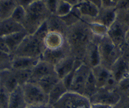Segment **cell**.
Instances as JSON below:
<instances>
[{
  "label": "cell",
  "instance_id": "obj_1",
  "mask_svg": "<svg viewBox=\"0 0 129 108\" xmlns=\"http://www.w3.org/2000/svg\"><path fill=\"white\" fill-rule=\"evenodd\" d=\"M93 39L94 35L91 32L88 24L83 20L69 27L66 35V43L71 55L83 63H85L88 47Z\"/></svg>",
  "mask_w": 129,
  "mask_h": 108
},
{
  "label": "cell",
  "instance_id": "obj_2",
  "mask_svg": "<svg viewBox=\"0 0 129 108\" xmlns=\"http://www.w3.org/2000/svg\"><path fill=\"white\" fill-rule=\"evenodd\" d=\"M25 11L26 15L22 25L28 35L34 34L51 15L43 0L33 2L25 9Z\"/></svg>",
  "mask_w": 129,
  "mask_h": 108
},
{
  "label": "cell",
  "instance_id": "obj_3",
  "mask_svg": "<svg viewBox=\"0 0 129 108\" xmlns=\"http://www.w3.org/2000/svg\"><path fill=\"white\" fill-rule=\"evenodd\" d=\"M45 50L44 39L35 34L27 35L21 44L12 55L15 57H29L41 58Z\"/></svg>",
  "mask_w": 129,
  "mask_h": 108
},
{
  "label": "cell",
  "instance_id": "obj_4",
  "mask_svg": "<svg viewBox=\"0 0 129 108\" xmlns=\"http://www.w3.org/2000/svg\"><path fill=\"white\" fill-rule=\"evenodd\" d=\"M97 40L101 58V65L110 70L113 65L121 57V51L114 44L108 36L101 38H97Z\"/></svg>",
  "mask_w": 129,
  "mask_h": 108
},
{
  "label": "cell",
  "instance_id": "obj_5",
  "mask_svg": "<svg viewBox=\"0 0 129 108\" xmlns=\"http://www.w3.org/2000/svg\"><path fill=\"white\" fill-rule=\"evenodd\" d=\"M22 88L28 106L48 104V95L36 84L28 82Z\"/></svg>",
  "mask_w": 129,
  "mask_h": 108
},
{
  "label": "cell",
  "instance_id": "obj_6",
  "mask_svg": "<svg viewBox=\"0 0 129 108\" xmlns=\"http://www.w3.org/2000/svg\"><path fill=\"white\" fill-rule=\"evenodd\" d=\"M52 108H91V101L84 95L68 92Z\"/></svg>",
  "mask_w": 129,
  "mask_h": 108
},
{
  "label": "cell",
  "instance_id": "obj_7",
  "mask_svg": "<svg viewBox=\"0 0 129 108\" xmlns=\"http://www.w3.org/2000/svg\"><path fill=\"white\" fill-rule=\"evenodd\" d=\"M91 70V68L86 64L82 63L81 65L75 73L74 78L69 92L84 95L85 84Z\"/></svg>",
  "mask_w": 129,
  "mask_h": 108
},
{
  "label": "cell",
  "instance_id": "obj_8",
  "mask_svg": "<svg viewBox=\"0 0 129 108\" xmlns=\"http://www.w3.org/2000/svg\"><path fill=\"white\" fill-rule=\"evenodd\" d=\"M128 30L129 27L127 25L118 19H116V21L108 28V37L114 43V44L121 49L125 43L126 35Z\"/></svg>",
  "mask_w": 129,
  "mask_h": 108
},
{
  "label": "cell",
  "instance_id": "obj_9",
  "mask_svg": "<svg viewBox=\"0 0 129 108\" xmlns=\"http://www.w3.org/2000/svg\"><path fill=\"white\" fill-rule=\"evenodd\" d=\"M121 96L116 90H108L105 88H99L96 93L91 97V103H102L114 106L121 100Z\"/></svg>",
  "mask_w": 129,
  "mask_h": 108
},
{
  "label": "cell",
  "instance_id": "obj_10",
  "mask_svg": "<svg viewBox=\"0 0 129 108\" xmlns=\"http://www.w3.org/2000/svg\"><path fill=\"white\" fill-rule=\"evenodd\" d=\"M70 55V50L66 43L63 47L58 49H45L41 57V60L47 61L53 66H55L62 59Z\"/></svg>",
  "mask_w": 129,
  "mask_h": 108
},
{
  "label": "cell",
  "instance_id": "obj_11",
  "mask_svg": "<svg viewBox=\"0 0 129 108\" xmlns=\"http://www.w3.org/2000/svg\"><path fill=\"white\" fill-rule=\"evenodd\" d=\"M52 74H56L55 66L47 62V61L40 60L38 62V64L32 68L31 78L28 82L34 83L36 81L44 78V77L52 75Z\"/></svg>",
  "mask_w": 129,
  "mask_h": 108
},
{
  "label": "cell",
  "instance_id": "obj_12",
  "mask_svg": "<svg viewBox=\"0 0 129 108\" xmlns=\"http://www.w3.org/2000/svg\"><path fill=\"white\" fill-rule=\"evenodd\" d=\"M85 64L89 66L91 69L101 65V58L99 50L98 40H97V38L94 36L93 41L90 43L88 47L85 59Z\"/></svg>",
  "mask_w": 129,
  "mask_h": 108
},
{
  "label": "cell",
  "instance_id": "obj_13",
  "mask_svg": "<svg viewBox=\"0 0 129 108\" xmlns=\"http://www.w3.org/2000/svg\"><path fill=\"white\" fill-rule=\"evenodd\" d=\"M75 6L78 7L80 14L82 15V20L85 22L94 21L98 16L100 10L98 6L86 1H81Z\"/></svg>",
  "mask_w": 129,
  "mask_h": 108
},
{
  "label": "cell",
  "instance_id": "obj_14",
  "mask_svg": "<svg viewBox=\"0 0 129 108\" xmlns=\"http://www.w3.org/2000/svg\"><path fill=\"white\" fill-rule=\"evenodd\" d=\"M0 84L10 94L15 89L19 87L18 77L14 69L7 70L0 73Z\"/></svg>",
  "mask_w": 129,
  "mask_h": 108
},
{
  "label": "cell",
  "instance_id": "obj_15",
  "mask_svg": "<svg viewBox=\"0 0 129 108\" xmlns=\"http://www.w3.org/2000/svg\"><path fill=\"white\" fill-rule=\"evenodd\" d=\"M22 31H25L23 25L13 20L11 17L0 20V37H6Z\"/></svg>",
  "mask_w": 129,
  "mask_h": 108
},
{
  "label": "cell",
  "instance_id": "obj_16",
  "mask_svg": "<svg viewBox=\"0 0 129 108\" xmlns=\"http://www.w3.org/2000/svg\"><path fill=\"white\" fill-rule=\"evenodd\" d=\"M77 59L72 55L62 59L59 63L55 66V73L58 78L62 80L68 74H69L75 67L77 64Z\"/></svg>",
  "mask_w": 129,
  "mask_h": 108
},
{
  "label": "cell",
  "instance_id": "obj_17",
  "mask_svg": "<svg viewBox=\"0 0 129 108\" xmlns=\"http://www.w3.org/2000/svg\"><path fill=\"white\" fill-rule=\"evenodd\" d=\"M45 49H58L66 44V36L57 32H48L44 39Z\"/></svg>",
  "mask_w": 129,
  "mask_h": 108
},
{
  "label": "cell",
  "instance_id": "obj_18",
  "mask_svg": "<svg viewBox=\"0 0 129 108\" xmlns=\"http://www.w3.org/2000/svg\"><path fill=\"white\" fill-rule=\"evenodd\" d=\"M117 17L118 10L116 9L101 8L98 16L96 17V19L94 21L105 25L107 28H109L116 21Z\"/></svg>",
  "mask_w": 129,
  "mask_h": 108
},
{
  "label": "cell",
  "instance_id": "obj_19",
  "mask_svg": "<svg viewBox=\"0 0 129 108\" xmlns=\"http://www.w3.org/2000/svg\"><path fill=\"white\" fill-rule=\"evenodd\" d=\"M110 71L117 82L129 73V63L121 56L111 68Z\"/></svg>",
  "mask_w": 129,
  "mask_h": 108
},
{
  "label": "cell",
  "instance_id": "obj_20",
  "mask_svg": "<svg viewBox=\"0 0 129 108\" xmlns=\"http://www.w3.org/2000/svg\"><path fill=\"white\" fill-rule=\"evenodd\" d=\"M41 58L13 56L12 68L17 70H32Z\"/></svg>",
  "mask_w": 129,
  "mask_h": 108
},
{
  "label": "cell",
  "instance_id": "obj_21",
  "mask_svg": "<svg viewBox=\"0 0 129 108\" xmlns=\"http://www.w3.org/2000/svg\"><path fill=\"white\" fill-rule=\"evenodd\" d=\"M27 106L22 86H19L10 93L7 108H26Z\"/></svg>",
  "mask_w": 129,
  "mask_h": 108
},
{
  "label": "cell",
  "instance_id": "obj_22",
  "mask_svg": "<svg viewBox=\"0 0 129 108\" xmlns=\"http://www.w3.org/2000/svg\"><path fill=\"white\" fill-rule=\"evenodd\" d=\"M28 35L25 31H22L20 32L14 33L10 35L3 37L4 41L7 45L8 49L9 51V53L11 55H13L15 51L17 50L19 46L21 44L24 38L26 37V35Z\"/></svg>",
  "mask_w": 129,
  "mask_h": 108
},
{
  "label": "cell",
  "instance_id": "obj_23",
  "mask_svg": "<svg viewBox=\"0 0 129 108\" xmlns=\"http://www.w3.org/2000/svg\"><path fill=\"white\" fill-rule=\"evenodd\" d=\"M69 92V90L64 84L63 81L60 80L48 93V104L51 106L55 105L64 94Z\"/></svg>",
  "mask_w": 129,
  "mask_h": 108
},
{
  "label": "cell",
  "instance_id": "obj_24",
  "mask_svg": "<svg viewBox=\"0 0 129 108\" xmlns=\"http://www.w3.org/2000/svg\"><path fill=\"white\" fill-rule=\"evenodd\" d=\"M91 71L94 77L97 87H98V88H103L111 76L110 70L104 68L100 65L92 68Z\"/></svg>",
  "mask_w": 129,
  "mask_h": 108
},
{
  "label": "cell",
  "instance_id": "obj_25",
  "mask_svg": "<svg viewBox=\"0 0 129 108\" xmlns=\"http://www.w3.org/2000/svg\"><path fill=\"white\" fill-rule=\"evenodd\" d=\"M46 22L48 26V29H49V32H57L63 34L66 36L69 28L64 23V22L60 17L57 16L56 15L51 14L48 16Z\"/></svg>",
  "mask_w": 129,
  "mask_h": 108
},
{
  "label": "cell",
  "instance_id": "obj_26",
  "mask_svg": "<svg viewBox=\"0 0 129 108\" xmlns=\"http://www.w3.org/2000/svg\"><path fill=\"white\" fill-rule=\"evenodd\" d=\"M60 80L61 79L57 76V74H52V75L44 77V78L36 81L33 84L39 86L42 90H43L44 92H45L47 94H48L51 90Z\"/></svg>",
  "mask_w": 129,
  "mask_h": 108
},
{
  "label": "cell",
  "instance_id": "obj_27",
  "mask_svg": "<svg viewBox=\"0 0 129 108\" xmlns=\"http://www.w3.org/2000/svg\"><path fill=\"white\" fill-rule=\"evenodd\" d=\"M17 6L16 0H0V20L10 18Z\"/></svg>",
  "mask_w": 129,
  "mask_h": 108
},
{
  "label": "cell",
  "instance_id": "obj_28",
  "mask_svg": "<svg viewBox=\"0 0 129 108\" xmlns=\"http://www.w3.org/2000/svg\"><path fill=\"white\" fill-rule=\"evenodd\" d=\"M86 23L88 24L91 32L94 37L101 38L108 36V28H107L105 25L97 22H94V21H91L89 22H86Z\"/></svg>",
  "mask_w": 129,
  "mask_h": 108
},
{
  "label": "cell",
  "instance_id": "obj_29",
  "mask_svg": "<svg viewBox=\"0 0 129 108\" xmlns=\"http://www.w3.org/2000/svg\"><path fill=\"white\" fill-rule=\"evenodd\" d=\"M64 23L66 25L68 28L74 25L75 24L79 22L82 20V15L80 14V12L77 6H74L72 11L63 18H61Z\"/></svg>",
  "mask_w": 129,
  "mask_h": 108
},
{
  "label": "cell",
  "instance_id": "obj_30",
  "mask_svg": "<svg viewBox=\"0 0 129 108\" xmlns=\"http://www.w3.org/2000/svg\"><path fill=\"white\" fill-rule=\"evenodd\" d=\"M98 87H97V84L94 79V77L93 75L92 71L91 70V72L88 75V78L85 84V92H84V96L88 97L89 100L91 97L96 93V91L98 90Z\"/></svg>",
  "mask_w": 129,
  "mask_h": 108
},
{
  "label": "cell",
  "instance_id": "obj_31",
  "mask_svg": "<svg viewBox=\"0 0 129 108\" xmlns=\"http://www.w3.org/2000/svg\"><path fill=\"white\" fill-rule=\"evenodd\" d=\"M13 55L0 51V73L12 68Z\"/></svg>",
  "mask_w": 129,
  "mask_h": 108
},
{
  "label": "cell",
  "instance_id": "obj_32",
  "mask_svg": "<svg viewBox=\"0 0 129 108\" xmlns=\"http://www.w3.org/2000/svg\"><path fill=\"white\" fill-rule=\"evenodd\" d=\"M117 89L121 97H129V73L118 82Z\"/></svg>",
  "mask_w": 129,
  "mask_h": 108
},
{
  "label": "cell",
  "instance_id": "obj_33",
  "mask_svg": "<svg viewBox=\"0 0 129 108\" xmlns=\"http://www.w3.org/2000/svg\"><path fill=\"white\" fill-rule=\"evenodd\" d=\"M73 7L74 6H72L69 3L64 1H62V0H59L57 9H56L55 15L60 18H63L64 16H66V15L72 11Z\"/></svg>",
  "mask_w": 129,
  "mask_h": 108
},
{
  "label": "cell",
  "instance_id": "obj_34",
  "mask_svg": "<svg viewBox=\"0 0 129 108\" xmlns=\"http://www.w3.org/2000/svg\"><path fill=\"white\" fill-rule=\"evenodd\" d=\"M25 15H26L25 9L20 6H17V7L14 10L12 15H11V18L15 22H17L22 25L25 21Z\"/></svg>",
  "mask_w": 129,
  "mask_h": 108
},
{
  "label": "cell",
  "instance_id": "obj_35",
  "mask_svg": "<svg viewBox=\"0 0 129 108\" xmlns=\"http://www.w3.org/2000/svg\"><path fill=\"white\" fill-rule=\"evenodd\" d=\"M9 93L0 84V106L2 108H7L9 103Z\"/></svg>",
  "mask_w": 129,
  "mask_h": 108
},
{
  "label": "cell",
  "instance_id": "obj_36",
  "mask_svg": "<svg viewBox=\"0 0 129 108\" xmlns=\"http://www.w3.org/2000/svg\"><path fill=\"white\" fill-rule=\"evenodd\" d=\"M45 6L48 11L50 12V14L55 15L56 9L58 4L59 0H43Z\"/></svg>",
  "mask_w": 129,
  "mask_h": 108
},
{
  "label": "cell",
  "instance_id": "obj_37",
  "mask_svg": "<svg viewBox=\"0 0 129 108\" xmlns=\"http://www.w3.org/2000/svg\"><path fill=\"white\" fill-rule=\"evenodd\" d=\"M117 19L129 27V9L124 12H118Z\"/></svg>",
  "mask_w": 129,
  "mask_h": 108
},
{
  "label": "cell",
  "instance_id": "obj_38",
  "mask_svg": "<svg viewBox=\"0 0 129 108\" xmlns=\"http://www.w3.org/2000/svg\"><path fill=\"white\" fill-rule=\"evenodd\" d=\"M120 0H102V8L116 9Z\"/></svg>",
  "mask_w": 129,
  "mask_h": 108
},
{
  "label": "cell",
  "instance_id": "obj_39",
  "mask_svg": "<svg viewBox=\"0 0 129 108\" xmlns=\"http://www.w3.org/2000/svg\"><path fill=\"white\" fill-rule=\"evenodd\" d=\"M116 9L118 12H124L129 9V0H120Z\"/></svg>",
  "mask_w": 129,
  "mask_h": 108
},
{
  "label": "cell",
  "instance_id": "obj_40",
  "mask_svg": "<svg viewBox=\"0 0 129 108\" xmlns=\"http://www.w3.org/2000/svg\"><path fill=\"white\" fill-rule=\"evenodd\" d=\"M113 108H129V97H121L120 101L113 106Z\"/></svg>",
  "mask_w": 129,
  "mask_h": 108
},
{
  "label": "cell",
  "instance_id": "obj_41",
  "mask_svg": "<svg viewBox=\"0 0 129 108\" xmlns=\"http://www.w3.org/2000/svg\"><path fill=\"white\" fill-rule=\"evenodd\" d=\"M16 2H17L18 6H20L25 9L28 8L32 3H33L32 0H16Z\"/></svg>",
  "mask_w": 129,
  "mask_h": 108
},
{
  "label": "cell",
  "instance_id": "obj_42",
  "mask_svg": "<svg viewBox=\"0 0 129 108\" xmlns=\"http://www.w3.org/2000/svg\"><path fill=\"white\" fill-rule=\"evenodd\" d=\"M0 51L10 54L9 53V51L8 49L7 45H6V42L4 41L3 37H0Z\"/></svg>",
  "mask_w": 129,
  "mask_h": 108
},
{
  "label": "cell",
  "instance_id": "obj_43",
  "mask_svg": "<svg viewBox=\"0 0 129 108\" xmlns=\"http://www.w3.org/2000/svg\"><path fill=\"white\" fill-rule=\"evenodd\" d=\"M91 108H113V106L102 103H91Z\"/></svg>",
  "mask_w": 129,
  "mask_h": 108
},
{
  "label": "cell",
  "instance_id": "obj_44",
  "mask_svg": "<svg viewBox=\"0 0 129 108\" xmlns=\"http://www.w3.org/2000/svg\"><path fill=\"white\" fill-rule=\"evenodd\" d=\"M26 108H52L49 104H42V105H28Z\"/></svg>",
  "mask_w": 129,
  "mask_h": 108
},
{
  "label": "cell",
  "instance_id": "obj_45",
  "mask_svg": "<svg viewBox=\"0 0 129 108\" xmlns=\"http://www.w3.org/2000/svg\"><path fill=\"white\" fill-rule=\"evenodd\" d=\"M62 1H64V2L69 3L72 6H75L81 2V0H62Z\"/></svg>",
  "mask_w": 129,
  "mask_h": 108
},
{
  "label": "cell",
  "instance_id": "obj_46",
  "mask_svg": "<svg viewBox=\"0 0 129 108\" xmlns=\"http://www.w3.org/2000/svg\"><path fill=\"white\" fill-rule=\"evenodd\" d=\"M33 2H36V1H42V0H32Z\"/></svg>",
  "mask_w": 129,
  "mask_h": 108
},
{
  "label": "cell",
  "instance_id": "obj_47",
  "mask_svg": "<svg viewBox=\"0 0 129 108\" xmlns=\"http://www.w3.org/2000/svg\"><path fill=\"white\" fill-rule=\"evenodd\" d=\"M0 108H2V107H1V106H0Z\"/></svg>",
  "mask_w": 129,
  "mask_h": 108
}]
</instances>
